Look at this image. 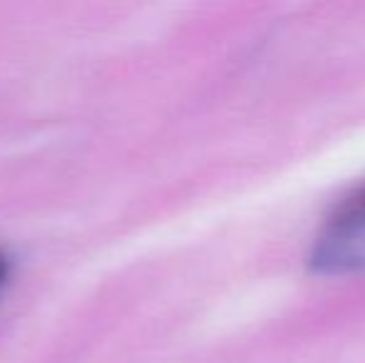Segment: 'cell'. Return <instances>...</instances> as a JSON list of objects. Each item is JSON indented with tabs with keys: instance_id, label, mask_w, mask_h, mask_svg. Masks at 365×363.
<instances>
[{
	"instance_id": "1",
	"label": "cell",
	"mask_w": 365,
	"mask_h": 363,
	"mask_svg": "<svg viewBox=\"0 0 365 363\" xmlns=\"http://www.w3.org/2000/svg\"><path fill=\"white\" fill-rule=\"evenodd\" d=\"M341 209H348V212H358V214H365V189L358 192L356 197H351Z\"/></svg>"
},
{
	"instance_id": "2",
	"label": "cell",
	"mask_w": 365,
	"mask_h": 363,
	"mask_svg": "<svg viewBox=\"0 0 365 363\" xmlns=\"http://www.w3.org/2000/svg\"><path fill=\"white\" fill-rule=\"evenodd\" d=\"M8 276H10V259H8V254L0 249V291L8 284Z\"/></svg>"
}]
</instances>
